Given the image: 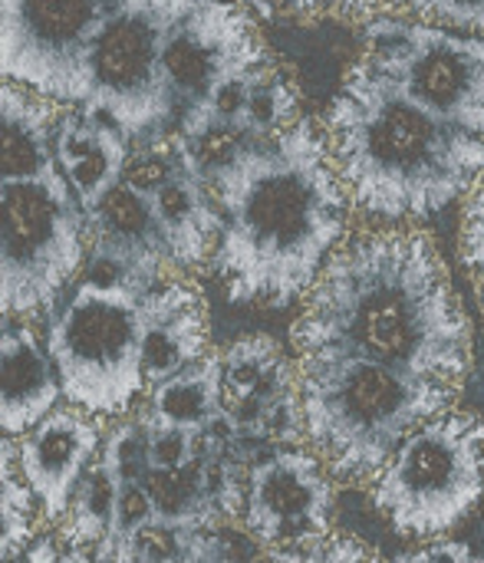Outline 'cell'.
Wrapping results in <instances>:
<instances>
[{"label": "cell", "instance_id": "6da1fadb", "mask_svg": "<svg viewBox=\"0 0 484 563\" xmlns=\"http://www.w3.org/2000/svg\"><path fill=\"white\" fill-rule=\"evenodd\" d=\"M294 353L350 356L465 383L472 323L436 238L416 221L353 231L327 261L290 323Z\"/></svg>", "mask_w": 484, "mask_h": 563}, {"label": "cell", "instance_id": "7a4b0ae2", "mask_svg": "<svg viewBox=\"0 0 484 563\" xmlns=\"http://www.w3.org/2000/svg\"><path fill=\"white\" fill-rule=\"evenodd\" d=\"M208 181L224 214L208 267L224 297L238 307L304 300L346 241L353 205L323 125L300 115L274 139H251Z\"/></svg>", "mask_w": 484, "mask_h": 563}, {"label": "cell", "instance_id": "3957f363", "mask_svg": "<svg viewBox=\"0 0 484 563\" xmlns=\"http://www.w3.org/2000/svg\"><path fill=\"white\" fill-rule=\"evenodd\" d=\"M333 165L356 211L426 221L469 195L484 168V135L429 112L363 56L323 115Z\"/></svg>", "mask_w": 484, "mask_h": 563}, {"label": "cell", "instance_id": "277c9868", "mask_svg": "<svg viewBox=\"0 0 484 563\" xmlns=\"http://www.w3.org/2000/svg\"><path fill=\"white\" fill-rule=\"evenodd\" d=\"M307 445L340 485H373L396 449L455 409L462 386L370 360L297 353Z\"/></svg>", "mask_w": 484, "mask_h": 563}, {"label": "cell", "instance_id": "5b68a950", "mask_svg": "<svg viewBox=\"0 0 484 563\" xmlns=\"http://www.w3.org/2000/svg\"><path fill=\"white\" fill-rule=\"evenodd\" d=\"M373 505L403 538L459 528L484 495V416L449 409L419 426L370 485Z\"/></svg>", "mask_w": 484, "mask_h": 563}, {"label": "cell", "instance_id": "8992f818", "mask_svg": "<svg viewBox=\"0 0 484 563\" xmlns=\"http://www.w3.org/2000/svg\"><path fill=\"white\" fill-rule=\"evenodd\" d=\"M139 300L132 290L92 280H79L66 297L46 333L66 402L119 419L145 396Z\"/></svg>", "mask_w": 484, "mask_h": 563}, {"label": "cell", "instance_id": "52a82bcc", "mask_svg": "<svg viewBox=\"0 0 484 563\" xmlns=\"http://www.w3.org/2000/svg\"><path fill=\"white\" fill-rule=\"evenodd\" d=\"M3 198V317L50 313L82 274L89 254L86 208L66 175L13 178L0 185Z\"/></svg>", "mask_w": 484, "mask_h": 563}, {"label": "cell", "instance_id": "ba28073f", "mask_svg": "<svg viewBox=\"0 0 484 563\" xmlns=\"http://www.w3.org/2000/svg\"><path fill=\"white\" fill-rule=\"evenodd\" d=\"M191 7L195 0H132L92 53L82 109L109 115L132 142L172 132L165 43Z\"/></svg>", "mask_w": 484, "mask_h": 563}, {"label": "cell", "instance_id": "9c48e42d", "mask_svg": "<svg viewBox=\"0 0 484 563\" xmlns=\"http://www.w3.org/2000/svg\"><path fill=\"white\" fill-rule=\"evenodd\" d=\"M363 59L452 125L484 135V36L406 16L363 30Z\"/></svg>", "mask_w": 484, "mask_h": 563}, {"label": "cell", "instance_id": "30bf717a", "mask_svg": "<svg viewBox=\"0 0 484 563\" xmlns=\"http://www.w3.org/2000/svg\"><path fill=\"white\" fill-rule=\"evenodd\" d=\"M129 3L3 0V79H16L63 106H82L92 53Z\"/></svg>", "mask_w": 484, "mask_h": 563}, {"label": "cell", "instance_id": "8fae6325", "mask_svg": "<svg viewBox=\"0 0 484 563\" xmlns=\"http://www.w3.org/2000/svg\"><path fill=\"white\" fill-rule=\"evenodd\" d=\"M337 478L310 445H274L248 465L244 515L251 541L267 561H307L310 548L330 538Z\"/></svg>", "mask_w": 484, "mask_h": 563}, {"label": "cell", "instance_id": "7c38bea8", "mask_svg": "<svg viewBox=\"0 0 484 563\" xmlns=\"http://www.w3.org/2000/svg\"><path fill=\"white\" fill-rule=\"evenodd\" d=\"M221 356V406L241 442L307 445V419L300 399L297 356L290 360L274 336L251 333Z\"/></svg>", "mask_w": 484, "mask_h": 563}, {"label": "cell", "instance_id": "4fadbf2b", "mask_svg": "<svg viewBox=\"0 0 484 563\" xmlns=\"http://www.w3.org/2000/svg\"><path fill=\"white\" fill-rule=\"evenodd\" d=\"M267 59L271 53L244 7L231 0H195L165 43V76L175 102V122L185 109L205 99L215 82Z\"/></svg>", "mask_w": 484, "mask_h": 563}, {"label": "cell", "instance_id": "5bb4252c", "mask_svg": "<svg viewBox=\"0 0 484 563\" xmlns=\"http://www.w3.org/2000/svg\"><path fill=\"white\" fill-rule=\"evenodd\" d=\"M89 221V254L82 280L102 287H122L132 294L152 290L168 277L172 254L155 224L152 205L142 191L125 181H116L106 198L86 211Z\"/></svg>", "mask_w": 484, "mask_h": 563}, {"label": "cell", "instance_id": "9a60e30c", "mask_svg": "<svg viewBox=\"0 0 484 563\" xmlns=\"http://www.w3.org/2000/svg\"><path fill=\"white\" fill-rule=\"evenodd\" d=\"M96 419L99 416L73 402H56L30 432H23L20 439L13 435L23 478L30 482L40 505V518L46 525H56L66 515L79 478L106 442L102 426Z\"/></svg>", "mask_w": 484, "mask_h": 563}, {"label": "cell", "instance_id": "2e32d148", "mask_svg": "<svg viewBox=\"0 0 484 563\" xmlns=\"http://www.w3.org/2000/svg\"><path fill=\"white\" fill-rule=\"evenodd\" d=\"M145 389L211 353V317L198 287L165 277L139 300Z\"/></svg>", "mask_w": 484, "mask_h": 563}, {"label": "cell", "instance_id": "e0dca14e", "mask_svg": "<svg viewBox=\"0 0 484 563\" xmlns=\"http://www.w3.org/2000/svg\"><path fill=\"white\" fill-rule=\"evenodd\" d=\"M145 198L152 205L175 271H195L201 264H211L224 214L208 175L195 165V158L188 155L185 168Z\"/></svg>", "mask_w": 484, "mask_h": 563}, {"label": "cell", "instance_id": "ac0fdd59", "mask_svg": "<svg viewBox=\"0 0 484 563\" xmlns=\"http://www.w3.org/2000/svg\"><path fill=\"white\" fill-rule=\"evenodd\" d=\"M132 139L102 112L82 106H63L56 125V162L86 211H92L106 191L122 181Z\"/></svg>", "mask_w": 484, "mask_h": 563}, {"label": "cell", "instance_id": "d6986e66", "mask_svg": "<svg viewBox=\"0 0 484 563\" xmlns=\"http://www.w3.org/2000/svg\"><path fill=\"white\" fill-rule=\"evenodd\" d=\"M0 376V429L20 439L63 396L56 363L23 317H3Z\"/></svg>", "mask_w": 484, "mask_h": 563}, {"label": "cell", "instance_id": "ffe728a7", "mask_svg": "<svg viewBox=\"0 0 484 563\" xmlns=\"http://www.w3.org/2000/svg\"><path fill=\"white\" fill-rule=\"evenodd\" d=\"M63 102L40 96L36 89L3 79L0 99V175L13 178H56V125Z\"/></svg>", "mask_w": 484, "mask_h": 563}, {"label": "cell", "instance_id": "44dd1931", "mask_svg": "<svg viewBox=\"0 0 484 563\" xmlns=\"http://www.w3.org/2000/svg\"><path fill=\"white\" fill-rule=\"evenodd\" d=\"M145 426H185L205 429L224 412L221 406V356L211 350L198 363L178 369L175 376L145 389L142 402L132 409Z\"/></svg>", "mask_w": 484, "mask_h": 563}, {"label": "cell", "instance_id": "7402d4cb", "mask_svg": "<svg viewBox=\"0 0 484 563\" xmlns=\"http://www.w3.org/2000/svg\"><path fill=\"white\" fill-rule=\"evenodd\" d=\"M122 475L96 455L86 475L79 478L66 515L53 525L66 551V561H96V548L109 538L116 505H119Z\"/></svg>", "mask_w": 484, "mask_h": 563}, {"label": "cell", "instance_id": "603a6c76", "mask_svg": "<svg viewBox=\"0 0 484 563\" xmlns=\"http://www.w3.org/2000/svg\"><path fill=\"white\" fill-rule=\"evenodd\" d=\"M142 482L152 495L158 521H168L178 528H221V525H228L208 495L201 449L182 468H148Z\"/></svg>", "mask_w": 484, "mask_h": 563}, {"label": "cell", "instance_id": "cb8c5ba5", "mask_svg": "<svg viewBox=\"0 0 484 563\" xmlns=\"http://www.w3.org/2000/svg\"><path fill=\"white\" fill-rule=\"evenodd\" d=\"M36 511H40L36 495L30 482L23 478V468L16 459V439L3 435V485H0V558L3 561H20L23 551L33 544Z\"/></svg>", "mask_w": 484, "mask_h": 563}, {"label": "cell", "instance_id": "d4e9b609", "mask_svg": "<svg viewBox=\"0 0 484 563\" xmlns=\"http://www.w3.org/2000/svg\"><path fill=\"white\" fill-rule=\"evenodd\" d=\"M300 119V99H297V89L294 82L284 76V69L271 59L254 86H251V96H248V106L241 112V129L248 139H274L280 135L287 125H294Z\"/></svg>", "mask_w": 484, "mask_h": 563}, {"label": "cell", "instance_id": "484cf974", "mask_svg": "<svg viewBox=\"0 0 484 563\" xmlns=\"http://www.w3.org/2000/svg\"><path fill=\"white\" fill-rule=\"evenodd\" d=\"M148 521H155V505H152V495H148L145 482H122V488H119V505H116V518H112L109 538L96 548V561L122 563L125 548L132 544V538H135Z\"/></svg>", "mask_w": 484, "mask_h": 563}, {"label": "cell", "instance_id": "4316f807", "mask_svg": "<svg viewBox=\"0 0 484 563\" xmlns=\"http://www.w3.org/2000/svg\"><path fill=\"white\" fill-rule=\"evenodd\" d=\"M145 426V422H142ZM201 449V432L185 426H145L148 468H182Z\"/></svg>", "mask_w": 484, "mask_h": 563}, {"label": "cell", "instance_id": "83f0119b", "mask_svg": "<svg viewBox=\"0 0 484 563\" xmlns=\"http://www.w3.org/2000/svg\"><path fill=\"white\" fill-rule=\"evenodd\" d=\"M393 7L416 13L419 20H429L439 26L484 36V0H396Z\"/></svg>", "mask_w": 484, "mask_h": 563}, {"label": "cell", "instance_id": "f1b7e54d", "mask_svg": "<svg viewBox=\"0 0 484 563\" xmlns=\"http://www.w3.org/2000/svg\"><path fill=\"white\" fill-rule=\"evenodd\" d=\"M459 257L469 271L484 277V168L469 188V201L462 211V231H459Z\"/></svg>", "mask_w": 484, "mask_h": 563}, {"label": "cell", "instance_id": "f546056e", "mask_svg": "<svg viewBox=\"0 0 484 563\" xmlns=\"http://www.w3.org/2000/svg\"><path fill=\"white\" fill-rule=\"evenodd\" d=\"M380 558V551H373L370 544H363V541H356L353 534H340V531H333L330 538H323L317 548H310V554H307V561H323V563H350V561H376Z\"/></svg>", "mask_w": 484, "mask_h": 563}, {"label": "cell", "instance_id": "4dcf8cb0", "mask_svg": "<svg viewBox=\"0 0 484 563\" xmlns=\"http://www.w3.org/2000/svg\"><path fill=\"white\" fill-rule=\"evenodd\" d=\"M406 561H436V563H469L475 561V551L465 544V541H455V538H446V534H439V538H429L422 548H416V551H409L406 554Z\"/></svg>", "mask_w": 484, "mask_h": 563}, {"label": "cell", "instance_id": "1f68e13d", "mask_svg": "<svg viewBox=\"0 0 484 563\" xmlns=\"http://www.w3.org/2000/svg\"><path fill=\"white\" fill-rule=\"evenodd\" d=\"M297 13H333V16H363L380 0H287Z\"/></svg>", "mask_w": 484, "mask_h": 563}, {"label": "cell", "instance_id": "d6a6232c", "mask_svg": "<svg viewBox=\"0 0 484 563\" xmlns=\"http://www.w3.org/2000/svg\"><path fill=\"white\" fill-rule=\"evenodd\" d=\"M482 307H484V284H482Z\"/></svg>", "mask_w": 484, "mask_h": 563}, {"label": "cell", "instance_id": "836d02e7", "mask_svg": "<svg viewBox=\"0 0 484 563\" xmlns=\"http://www.w3.org/2000/svg\"><path fill=\"white\" fill-rule=\"evenodd\" d=\"M386 3H396V0H386Z\"/></svg>", "mask_w": 484, "mask_h": 563}]
</instances>
